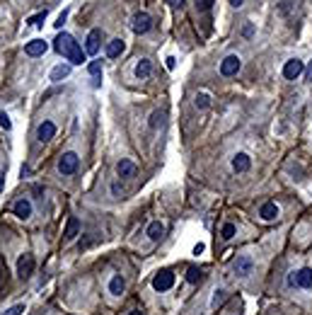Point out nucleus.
<instances>
[{
    "mask_svg": "<svg viewBox=\"0 0 312 315\" xmlns=\"http://www.w3.org/2000/svg\"><path fill=\"white\" fill-rule=\"evenodd\" d=\"M56 51H58L61 56H65L73 65H80V63L85 61V54H82L80 44H78L70 34H65V32L56 37Z\"/></svg>",
    "mask_w": 312,
    "mask_h": 315,
    "instance_id": "f257e3e1",
    "label": "nucleus"
},
{
    "mask_svg": "<svg viewBox=\"0 0 312 315\" xmlns=\"http://www.w3.org/2000/svg\"><path fill=\"white\" fill-rule=\"evenodd\" d=\"M288 286L310 291L312 289V269L310 267H303V269H298V272H291V274H288Z\"/></svg>",
    "mask_w": 312,
    "mask_h": 315,
    "instance_id": "f03ea898",
    "label": "nucleus"
},
{
    "mask_svg": "<svg viewBox=\"0 0 312 315\" xmlns=\"http://www.w3.org/2000/svg\"><path fill=\"white\" fill-rule=\"evenodd\" d=\"M175 286V274L170 272V269H162V272H157L155 276H153V289L155 291H170Z\"/></svg>",
    "mask_w": 312,
    "mask_h": 315,
    "instance_id": "7ed1b4c3",
    "label": "nucleus"
},
{
    "mask_svg": "<svg viewBox=\"0 0 312 315\" xmlns=\"http://www.w3.org/2000/svg\"><path fill=\"white\" fill-rule=\"evenodd\" d=\"M240 68H242V61H240V56L230 54V56H225V59L220 61V75H225V78H233V75H237V73H240Z\"/></svg>",
    "mask_w": 312,
    "mask_h": 315,
    "instance_id": "20e7f679",
    "label": "nucleus"
},
{
    "mask_svg": "<svg viewBox=\"0 0 312 315\" xmlns=\"http://www.w3.org/2000/svg\"><path fill=\"white\" fill-rule=\"evenodd\" d=\"M78 165H80V158L75 153H63L61 160H58V172L61 175H73L78 170Z\"/></svg>",
    "mask_w": 312,
    "mask_h": 315,
    "instance_id": "39448f33",
    "label": "nucleus"
},
{
    "mask_svg": "<svg viewBox=\"0 0 312 315\" xmlns=\"http://www.w3.org/2000/svg\"><path fill=\"white\" fill-rule=\"evenodd\" d=\"M303 73H305V63L300 61V59H291V61H286V65H283V78L286 80H295Z\"/></svg>",
    "mask_w": 312,
    "mask_h": 315,
    "instance_id": "423d86ee",
    "label": "nucleus"
},
{
    "mask_svg": "<svg viewBox=\"0 0 312 315\" xmlns=\"http://www.w3.org/2000/svg\"><path fill=\"white\" fill-rule=\"evenodd\" d=\"M233 272H235L237 276H250L252 272H254V262H252V257H247V254L237 257V259L233 262Z\"/></svg>",
    "mask_w": 312,
    "mask_h": 315,
    "instance_id": "0eeeda50",
    "label": "nucleus"
},
{
    "mask_svg": "<svg viewBox=\"0 0 312 315\" xmlns=\"http://www.w3.org/2000/svg\"><path fill=\"white\" fill-rule=\"evenodd\" d=\"M150 27H153V20H150L148 12L133 15V32H136V34H145V32H150Z\"/></svg>",
    "mask_w": 312,
    "mask_h": 315,
    "instance_id": "6e6552de",
    "label": "nucleus"
},
{
    "mask_svg": "<svg viewBox=\"0 0 312 315\" xmlns=\"http://www.w3.org/2000/svg\"><path fill=\"white\" fill-rule=\"evenodd\" d=\"M99 42H102V29H92L90 34H87V44H85V51L90 54V56H97L99 54Z\"/></svg>",
    "mask_w": 312,
    "mask_h": 315,
    "instance_id": "1a4fd4ad",
    "label": "nucleus"
},
{
    "mask_svg": "<svg viewBox=\"0 0 312 315\" xmlns=\"http://www.w3.org/2000/svg\"><path fill=\"white\" fill-rule=\"evenodd\" d=\"M32 272H34V257L32 254H22L17 259V274H20V279L32 276Z\"/></svg>",
    "mask_w": 312,
    "mask_h": 315,
    "instance_id": "9d476101",
    "label": "nucleus"
},
{
    "mask_svg": "<svg viewBox=\"0 0 312 315\" xmlns=\"http://www.w3.org/2000/svg\"><path fill=\"white\" fill-rule=\"evenodd\" d=\"M46 49H49V44H46L44 39H34V42H29V44L24 46V54L32 56V59H37V56H44Z\"/></svg>",
    "mask_w": 312,
    "mask_h": 315,
    "instance_id": "9b49d317",
    "label": "nucleus"
},
{
    "mask_svg": "<svg viewBox=\"0 0 312 315\" xmlns=\"http://www.w3.org/2000/svg\"><path fill=\"white\" fill-rule=\"evenodd\" d=\"M12 211H15V216H17V218L27 221V218L32 216V201H29V199H17V201H15V206H12Z\"/></svg>",
    "mask_w": 312,
    "mask_h": 315,
    "instance_id": "f8f14e48",
    "label": "nucleus"
},
{
    "mask_svg": "<svg viewBox=\"0 0 312 315\" xmlns=\"http://www.w3.org/2000/svg\"><path fill=\"white\" fill-rule=\"evenodd\" d=\"M56 136V124L54 122H41L39 128H37V138L41 141V143H46V141H51Z\"/></svg>",
    "mask_w": 312,
    "mask_h": 315,
    "instance_id": "ddd939ff",
    "label": "nucleus"
},
{
    "mask_svg": "<svg viewBox=\"0 0 312 315\" xmlns=\"http://www.w3.org/2000/svg\"><path fill=\"white\" fill-rule=\"evenodd\" d=\"M250 165H252V158L247 153H237V155L233 158V170H235V172H247Z\"/></svg>",
    "mask_w": 312,
    "mask_h": 315,
    "instance_id": "4468645a",
    "label": "nucleus"
},
{
    "mask_svg": "<svg viewBox=\"0 0 312 315\" xmlns=\"http://www.w3.org/2000/svg\"><path fill=\"white\" fill-rule=\"evenodd\" d=\"M259 216H261L264 221H273V218H278V206H276L273 201H266V204H261Z\"/></svg>",
    "mask_w": 312,
    "mask_h": 315,
    "instance_id": "2eb2a0df",
    "label": "nucleus"
},
{
    "mask_svg": "<svg viewBox=\"0 0 312 315\" xmlns=\"http://www.w3.org/2000/svg\"><path fill=\"white\" fill-rule=\"evenodd\" d=\"M124 49H126L124 39H112V42L107 44V56H109V59H119V56L124 54Z\"/></svg>",
    "mask_w": 312,
    "mask_h": 315,
    "instance_id": "dca6fc26",
    "label": "nucleus"
},
{
    "mask_svg": "<svg viewBox=\"0 0 312 315\" xmlns=\"http://www.w3.org/2000/svg\"><path fill=\"white\" fill-rule=\"evenodd\" d=\"M70 65H73V63H61V65H56V68L51 70L49 80H51V83H61L63 78H68V75H70Z\"/></svg>",
    "mask_w": 312,
    "mask_h": 315,
    "instance_id": "f3484780",
    "label": "nucleus"
},
{
    "mask_svg": "<svg viewBox=\"0 0 312 315\" xmlns=\"http://www.w3.org/2000/svg\"><path fill=\"white\" fill-rule=\"evenodd\" d=\"M124 289H126V279L121 274H114L112 281H109V294H112V296H121Z\"/></svg>",
    "mask_w": 312,
    "mask_h": 315,
    "instance_id": "a211bd4d",
    "label": "nucleus"
},
{
    "mask_svg": "<svg viewBox=\"0 0 312 315\" xmlns=\"http://www.w3.org/2000/svg\"><path fill=\"white\" fill-rule=\"evenodd\" d=\"M162 235H165V223H160V221H153V223L148 226V238H150L153 243H157Z\"/></svg>",
    "mask_w": 312,
    "mask_h": 315,
    "instance_id": "6ab92c4d",
    "label": "nucleus"
},
{
    "mask_svg": "<svg viewBox=\"0 0 312 315\" xmlns=\"http://www.w3.org/2000/svg\"><path fill=\"white\" fill-rule=\"evenodd\" d=\"M150 70H153V63L148 61V59H140V61L136 63V78L138 80H145L150 75Z\"/></svg>",
    "mask_w": 312,
    "mask_h": 315,
    "instance_id": "aec40b11",
    "label": "nucleus"
},
{
    "mask_svg": "<svg viewBox=\"0 0 312 315\" xmlns=\"http://www.w3.org/2000/svg\"><path fill=\"white\" fill-rule=\"evenodd\" d=\"M78 231H80V221L75 218V216H70L68 218V226H65V240H75V235H78Z\"/></svg>",
    "mask_w": 312,
    "mask_h": 315,
    "instance_id": "412c9836",
    "label": "nucleus"
},
{
    "mask_svg": "<svg viewBox=\"0 0 312 315\" xmlns=\"http://www.w3.org/2000/svg\"><path fill=\"white\" fill-rule=\"evenodd\" d=\"M87 70H90V75L95 78V80H92V85H95V87H99V85H102V63L92 61L90 65H87Z\"/></svg>",
    "mask_w": 312,
    "mask_h": 315,
    "instance_id": "4be33fe9",
    "label": "nucleus"
},
{
    "mask_svg": "<svg viewBox=\"0 0 312 315\" xmlns=\"http://www.w3.org/2000/svg\"><path fill=\"white\" fill-rule=\"evenodd\" d=\"M117 172H119V177H133L136 175V165L131 160H121L117 165Z\"/></svg>",
    "mask_w": 312,
    "mask_h": 315,
    "instance_id": "5701e85b",
    "label": "nucleus"
},
{
    "mask_svg": "<svg viewBox=\"0 0 312 315\" xmlns=\"http://www.w3.org/2000/svg\"><path fill=\"white\" fill-rule=\"evenodd\" d=\"M225 298H228V291H225V289H215V291H213V298H211V308H218Z\"/></svg>",
    "mask_w": 312,
    "mask_h": 315,
    "instance_id": "b1692460",
    "label": "nucleus"
},
{
    "mask_svg": "<svg viewBox=\"0 0 312 315\" xmlns=\"http://www.w3.org/2000/svg\"><path fill=\"white\" fill-rule=\"evenodd\" d=\"M194 102H196V107H198V109H208V107H211V97H208L206 92H198Z\"/></svg>",
    "mask_w": 312,
    "mask_h": 315,
    "instance_id": "393cba45",
    "label": "nucleus"
},
{
    "mask_svg": "<svg viewBox=\"0 0 312 315\" xmlns=\"http://www.w3.org/2000/svg\"><path fill=\"white\" fill-rule=\"evenodd\" d=\"M235 223H225L223 226V231H220V235H223V240H230V238H235Z\"/></svg>",
    "mask_w": 312,
    "mask_h": 315,
    "instance_id": "a878e982",
    "label": "nucleus"
},
{
    "mask_svg": "<svg viewBox=\"0 0 312 315\" xmlns=\"http://www.w3.org/2000/svg\"><path fill=\"white\" fill-rule=\"evenodd\" d=\"M187 281L189 284H198V281H201V272H198L196 267H189L187 269Z\"/></svg>",
    "mask_w": 312,
    "mask_h": 315,
    "instance_id": "bb28decb",
    "label": "nucleus"
},
{
    "mask_svg": "<svg viewBox=\"0 0 312 315\" xmlns=\"http://www.w3.org/2000/svg\"><path fill=\"white\" fill-rule=\"evenodd\" d=\"M162 119H165L162 112H153V114H150V128H157V126L162 124Z\"/></svg>",
    "mask_w": 312,
    "mask_h": 315,
    "instance_id": "cd10ccee",
    "label": "nucleus"
},
{
    "mask_svg": "<svg viewBox=\"0 0 312 315\" xmlns=\"http://www.w3.org/2000/svg\"><path fill=\"white\" fill-rule=\"evenodd\" d=\"M44 20H46V10H44V12H39V15H34V17H29V24H32V27H41V24H44Z\"/></svg>",
    "mask_w": 312,
    "mask_h": 315,
    "instance_id": "c85d7f7f",
    "label": "nucleus"
},
{
    "mask_svg": "<svg viewBox=\"0 0 312 315\" xmlns=\"http://www.w3.org/2000/svg\"><path fill=\"white\" fill-rule=\"evenodd\" d=\"M213 2H215V0H196V10H198V12H208V10L213 7Z\"/></svg>",
    "mask_w": 312,
    "mask_h": 315,
    "instance_id": "c756f323",
    "label": "nucleus"
},
{
    "mask_svg": "<svg viewBox=\"0 0 312 315\" xmlns=\"http://www.w3.org/2000/svg\"><path fill=\"white\" fill-rule=\"evenodd\" d=\"M22 313H24V306H22V303H17V306L7 308L5 313H0V315H22Z\"/></svg>",
    "mask_w": 312,
    "mask_h": 315,
    "instance_id": "7c9ffc66",
    "label": "nucleus"
},
{
    "mask_svg": "<svg viewBox=\"0 0 312 315\" xmlns=\"http://www.w3.org/2000/svg\"><path fill=\"white\" fill-rule=\"evenodd\" d=\"M0 126H2L5 131H10V128H12V122H10V117H7L2 109H0Z\"/></svg>",
    "mask_w": 312,
    "mask_h": 315,
    "instance_id": "2f4dec72",
    "label": "nucleus"
},
{
    "mask_svg": "<svg viewBox=\"0 0 312 315\" xmlns=\"http://www.w3.org/2000/svg\"><path fill=\"white\" fill-rule=\"evenodd\" d=\"M65 17H68V12H65V10H63L61 15H58V20H56V22H54V24H56V27H58V29H61V27H63V22H65Z\"/></svg>",
    "mask_w": 312,
    "mask_h": 315,
    "instance_id": "473e14b6",
    "label": "nucleus"
},
{
    "mask_svg": "<svg viewBox=\"0 0 312 315\" xmlns=\"http://www.w3.org/2000/svg\"><path fill=\"white\" fill-rule=\"evenodd\" d=\"M175 65H177V59H172V56H170V59H167V68H170V70H175Z\"/></svg>",
    "mask_w": 312,
    "mask_h": 315,
    "instance_id": "72a5a7b5",
    "label": "nucleus"
},
{
    "mask_svg": "<svg viewBox=\"0 0 312 315\" xmlns=\"http://www.w3.org/2000/svg\"><path fill=\"white\" fill-rule=\"evenodd\" d=\"M203 250H206V245H203V243H198V245L194 248V254H201Z\"/></svg>",
    "mask_w": 312,
    "mask_h": 315,
    "instance_id": "f704fd0d",
    "label": "nucleus"
},
{
    "mask_svg": "<svg viewBox=\"0 0 312 315\" xmlns=\"http://www.w3.org/2000/svg\"><path fill=\"white\" fill-rule=\"evenodd\" d=\"M165 2H170V5H175V7H182V5H184V0H165Z\"/></svg>",
    "mask_w": 312,
    "mask_h": 315,
    "instance_id": "c9c22d12",
    "label": "nucleus"
},
{
    "mask_svg": "<svg viewBox=\"0 0 312 315\" xmlns=\"http://www.w3.org/2000/svg\"><path fill=\"white\" fill-rule=\"evenodd\" d=\"M305 78H308V80H312V61H310V65L305 68Z\"/></svg>",
    "mask_w": 312,
    "mask_h": 315,
    "instance_id": "e433bc0d",
    "label": "nucleus"
},
{
    "mask_svg": "<svg viewBox=\"0 0 312 315\" xmlns=\"http://www.w3.org/2000/svg\"><path fill=\"white\" fill-rule=\"evenodd\" d=\"M2 189H5V172L0 170V191H2Z\"/></svg>",
    "mask_w": 312,
    "mask_h": 315,
    "instance_id": "4c0bfd02",
    "label": "nucleus"
},
{
    "mask_svg": "<svg viewBox=\"0 0 312 315\" xmlns=\"http://www.w3.org/2000/svg\"><path fill=\"white\" fill-rule=\"evenodd\" d=\"M252 32H254V29H252V24H247V27H245V37H252Z\"/></svg>",
    "mask_w": 312,
    "mask_h": 315,
    "instance_id": "58836bf2",
    "label": "nucleus"
},
{
    "mask_svg": "<svg viewBox=\"0 0 312 315\" xmlns=\"http://www.w3.org/2000/svg\"><path fill=\"white\" fill-rule=\"evenodd\" d=\"M228 2H230V5H235V7H240V5H242L245 0H228Z\"/></svg>",
    "mask_w": 312,
    "mask_h": 315,
    "instance_id": "ea45409f",
    "label": "nucleus"
},
{
    "mask_svg": "<svg viewBox=\"0 0 312 315\" xmlns=\"http://www.w3.org/2000/svg\"><path fill=\"white\" fill-rule=\"evenodd\" d=\"M128 315H140V311H131V313Z\"/></svg>",
    "mask_w": 312,
    "mask_h": 315,
    "instance_id": "a19ab883",
    "label": "nucleus"
},
{
    "mask_svg": "<svg viewBox=\"0 0 312 315\" xmlns=\"http://www.w3.org/2000/svg\"><path fill=\"white\" fill-rule=\"evenodd\" d=\"M0 281H2V272H0Z\"/></svg>",
    "mask_w": 312,
    "mask_h": 315,
    "instance_id": "79ce46f5",
    "label": "nucleus"
}]
</instances>
